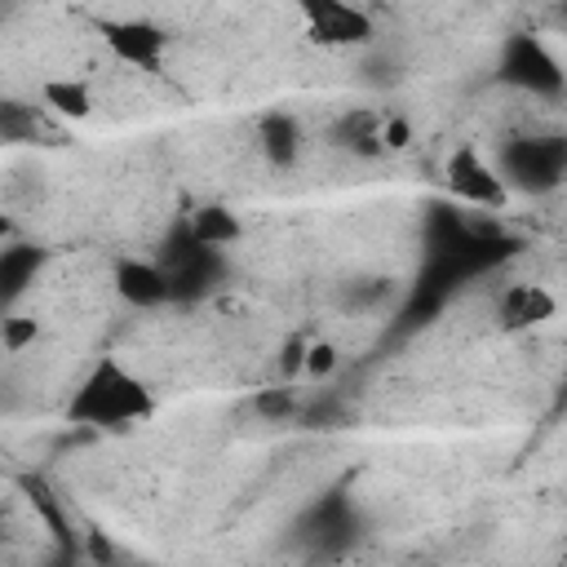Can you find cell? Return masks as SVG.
I'll return each instance as SVG.
<instances>
[{
	"mask_svg": "<svg viewBox=\"0 0 567 567\" xmlns=\"http://www.w3.org/2000/svg\"><path fill=\"white\" fill-rule=\"evenodd\" d=\"M257 137H261L266 159H270V164H279V168H288V164L297 159V151H301V128H297V120H292V115H284V111L261 115Z\"/></svg>",
	"mask_w": 567,
	"mask_h": 567,
	"instance_id": "9",
	"label": "cell"
},
{
	"mask_svg": "<svg viewBox=\"0 0 567 567\" xmlns=\"http://www.w3.org/2000/svg\"><path fill=\"white\" fill-rule=\"evenodd\" d=\"M102 35H106V49H111L120 62L142 66V71H155L159 58H164V49H168L164 27H155L151 18H111V22L102 27Z\"/></svg>",
	"mask_w": 567,
	"mask_h": 567,
	"instance_id": "6",
	"label": "cell"
},
{
	"mask_svg": "<svg viewBox=\"0 0 567 567\" xmlns=\"http://www.w3.org/2000/svg\"><path fill=\"white\" fill-rule=\"evenodd\" d=\"M301 18H306V35L323 49H350L372 40V18L341 0H310L301 4Z\"/></svg>",
	"mask_w": 567,
	"mask_h": 567,
	"instance_id": "5",
	"label": "cell"
},
{
	"mask_svg": "<svg viewBox=\"0 0 567 567\" xmlns=\"http://www.w3.org/2000/svg\"><path fill=\"white\" fill-rule=\"evenodd\" d=\"M443 177H447V190L461 199V204H474V208H505L509 199V186L501 177L496 164H487V155L478 146H456L443 164Z\"/></svg>",
	"mask_w": 567,
	"mask_h": 567,
	"instance_id": "3",
	"label": "cell"
},
{
	"mask_svg": "<svg viewBox=\"0 0 567 567\" xmlns=\"http://www.w3.org/2000/svg\"><path fill=\"white\" fill-rule=\"evenodd\" d=\"M0 341H4V350H9V354H18L22 346H31V341H35V319H4Z\"/></svg>",
	"mask_w": 567,
	"mask_h": 567,
	"instance_id": "15",
	"label": "cell"
},
{
	"mask_svg": "<svg viewBox=\"0 0 567 567\" xmlns=\"http://www.w3.org/2000/svg\"><path fill=\"white\" fill-rule=\"evenodd\" d=\"M252 408L266 416V421H288L297 412V394L292 390H257Z\"/></svg>",
	"mask_w": 567,
	"mask_h": 567,
	"instance_id": "13",
	"label": "cell"
},
{
	"mask_svg": "<svg viewBox=\"0 0 567 567\" xmlns=\"http://www.w3.org/2000/svg\"><path fill=\"white\" fill-rule=\"evenodd\" d=\"M151 416H155V390L111 354L80 377L66 403V421L89 430H128V425H146Z\"/></svg>",
	"mask_w": 567,
	"mask_h": 567,
	"instance_id": "1",
	"label": "cell"
},
{
	"mask_svg": "<svg viewBox=\"0 0 567 567\" xmlns=\"http://www.w3.org/2000/svg\"><path fill=\"white\" fill-rule=\"evenodd\" d=\"M239 235H244L239 217H235L230 208H221V204H204V208H195V217H190V239H195L199 248H226V244H235Z\"/></svg>",
	"mask_w": 567,
	"mask_h": 567,
	"instance_id": "11",
	"label": "cell"
},
{
	"mask_svg": "<svg viewBox=\"0 0 567 567\" xmlns=\"http://www.w3.org/2000/svg\"><path fill=\"white\" fill-rule=\"evenodd\" d=\"M27 266L35 270V252H31V248H4V257H0V279H4V292H9V297L22 288Z\"/></svg>",
	"mask_w": 567,
	"mask_h": 567,
	"instance_id": "12",
	"label": "cell"
},
{
	"mask_svg": "<svg viewBox=\"0 0 567 567\" xmlns=\"http://www.w3.org/2000/svg\"><path fill=\"white\" fill-rule=\"evenodd\" d=\"M412 142V124L403 120V115H390L385 124H381V146L385 151H399V146H408Z\"/></svg>",
	"mask_w": 567,
	"mask_h": 567,
	"instance_id": "16",
	"label": "cell"
},
{
	"mask_svg": "<svg viewBox=\"0 0 567 567\" xmlns=\"http://www.w3.org/2000/svg\"><path fill=\"white\" fill-rule=\"evenodd\" d=\"M501 80L527 89V93H563L567 75L558 58L536 40V35H514L501 49Z\"/></svg>",
	"mask_w": 567,
	"mask_h": 567,
	"instance_id": "4",
	"label": "cell"
},
{
	"mask_svg": "<svg viewBox=\"0 0 567 567\" xmlns=\"http://www.w3.org/2000/svg\"><path fill=\"white\" fill-rule=\"evenodd\" d=\"M40 102H44L53 115H62V120H84V115L93 111L89 84H84V80H71V75L44 80V84H40Z\"/></svg>",
	"mask_w": 567,
	"mask_h": 567,
	"instance_id": "10",
	"label": "cell"
},
{
	"mask_svg": "<svg viewBox=\"0 0 567 567\" xmlns=\"http://www.w3.org/2000/svg\"><path fill=\"white\" fill-rule=\"evenodd\" d=\"M558 315V297L545 284H509L496 297V323L505 332H532Z\"/></svg>",
	"mask_w": 567,
	"mask_h": 567,
	"instance_id": "7",
	"label": "cell"
},
{
	"mask_svg": "<svg viewBox=\"0 0 567 567\" xmlns=\"http://www.w3.org/2000/svg\"><path fill=\"white\" fill-rule=\"evenodd\" d=\"M563 173H567V137H523L501 155L505 186L549 190L563 182Z\"/></svg>",
	"mask_w": 567,
	"mask_h": 567,
	"instance_id": "2",
	"label": "cell"
},
{
	"mask_svg": "<svg viewBox=\"0 0 567 567\" xmlns=\"http://www.w3.org/2000/svg\"><path fill=\"white\" fill-rule=\"evenodd\" d=\"M301 363H306L310 377H332V368H337V346H328V341H310Z\"/></svg>",
	"mask_w": 567,
	"mask_h": 567,
	"instance_id": "14",
	"label": "cell"
},
{
	"mask_svg": "<svg viewBox=\"0 0 567 567\" xmlns=\"http://www.w3.org/2000/svg\"><path fill=\"white\" fill-rule=\"evenodd\" d=\"M563 22H567V4H563Z\"/></svg>",
	"mask_w": 567,
	"mask_h": 567,
	"instance_id": "17",
	"label": "cell"
},
{
	"mask_svg": "<svg viewBox=\"0 0 567 567\" xmlns=\"http://www.w3.org/2000/svg\"><path fill=\"white\" fill-rule=\"evenodd\" d=\"M115 292L128 306L151 310V306H164L173 297V284H168V270L164 266L142 261V257H120L115 261Z\"/></svg>",
	"mask_w": 567,
	"mask_h": 567,
	"instance_id": "8",
	"label": "cell"
}]
</instances>
